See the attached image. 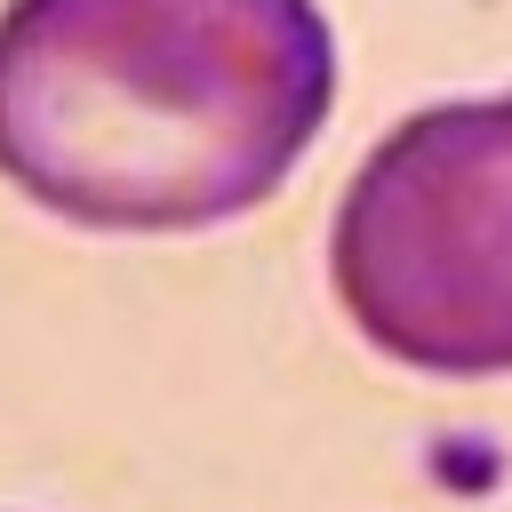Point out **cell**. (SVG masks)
<instances>
[{
    "label": "cell",
    "mask_w": 512,
    "mask_h": 512,
    "mask_svg": "<svg viewBox=\"0 0 512 512\" xmlns=\"http://www.w3.org/2000/svg\"><path fill=\"white\" fill-rule=\"evenodd\" d=\"M328 112L320 0H0V176L80 232L232 224Z\"/></svg>",
    "instance_id": "obj_1"
},
{
    "label": "cell",
    "mask_w": 512,
    "mask_h": 512,
    "mask_svg": "<svg viewBox=\"0 0 512 512\" xmlns=\"http://www.w3.org/2000/svg\"><path fill=\"white\" fill-rule=\"evenodd\" d=\"M352 328L424 376H512V88L384 128L328 224Z\"/></svg>",
    "instance_id": "obj_2"
}]
</instances>
